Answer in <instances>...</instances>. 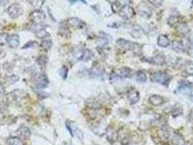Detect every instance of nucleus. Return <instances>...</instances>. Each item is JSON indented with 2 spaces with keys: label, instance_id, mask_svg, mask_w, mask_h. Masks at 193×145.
<instances>
[{
  "label": "nucleus",
  "instance_id": "obj_1",
  "mask_svg": "<svg viewBox=\"0 0 193 145\" xmlns=\"http://www.w3.org/2000/svg\"><path fill=\"white\" fill-rule=\"evenodd\" d=\"M150 80L153 83H160L161 85H167L171 81V78L166 72L157 71L150 75Z\"/></svg>",
  "mask_w": 193,
  "mask_h": 145
},
{
  "label": "nucleus",
  "instance_id": "obj_33",
  "mask_svg": "<svg viewBox=\"0 0 193 145\" xmlns=\"http://www.w3.org/2000/svg\"><path fill=\"white\" fill-rule=\"evenodd\" d=\"M52 45V41L51 40H44L41 41V46L42 48H44V50H49Z\"/></svg>",
  "mask_w": 193,
  "mask_h": 145
},
{
  "label": "nucleus",
  "instance_id": "obj_27",
  "mask_svg": "<svg viewBox=\"0 0 193 145\" xmlns=\"http://www.w3.org/2000/svg\"><path fill=\"white\" fill-rule=\"evenodd\" d=\"M172 142L174 145H184L185 144V140L179 135L174 136L172 139Z\"/></svg>",
  "mask_w": 193,
  "mask_h": 145
},
{
  "label": "nucleus",
  "instance_id": "obj_38",
  "mask_svg": "<svg viewBox=\"0 0 193 145\" xmlns=\"http://www.w3.org/2000/svg\"><path fill=\"white\" fill-rule=\"evenodd\" d=\"M121 23L120 22H115L113 23H112L111 26H110V27H111V28H119L120 26H121Z\"/></svg>",
  "mask_w": 193,
  "mask_h": 145
},
{
  "label": "nucleus",
  "instance_id": "obj_30",
  "mask_svg": "<svg viewBox=\"0 0 193 145\" xmlns=\"http://www.w3.org/2000/svg\"><path fill=\"white\" fill-rule=\"evenodd\" d=\"M111 8H112L113 12L114 13H119V11L121 10V3H120V2H114L112 4Z\"/></svg>",
  "mask_w": 193,
  "mask_h": 145
},
{
  "label": "nucleus",
  "instance_id": "obj_21",
  "mask_svg": "<svg viewBox=\"0 0 193 145\" xmlns=\"http://www.w3.org/2000/svg\"><path fill=\"white\" fill-rule=\"evenodd\" d=\"M91 57H92V52H91V51L88 50V49H85V50H83V52H82L80 60L84 62H86L90 60Z\"/></svg>",
  "mask_w": 193,
  "mask_h": 145
},
{
  "label": "nucleus",
  "instance_id": "obj_44",
  "mask_svg": "<svg viewBox=\"0 0 193 145\" xmlns=\"http://www.w3.org/2000/svg\"><path fill=\"white\" fill-rule=\"evenodd\" d=\"M192 3H193V1H192Z\"/></svg>",
  "mask_w": 193,
  "mask_h": 145
},
{
  "label": "nucleus",
  "instance_id": "obj_43",
  "mask_svg": "<svg viewBox=\"0 0 193 145\" xmlns=\"http://www.w3.org/2000/svg\"><path fill=\"white\" fill-rule=\"evenodd\" d=\"M192 145H193V143H192Z\"/></svg>",
  "mask_w": 193,
  "mask_h": 145
},
{
  "label": "nucleus",
  "instance_id": "obj_41",
  "mask_svg": "<svg viewBox=\"0 0 193 145\" xmlns=\"http://www.w3.org/2000/svg\"><path fill=\"white\" fill-rule=\"evenodd\" d=\"M190 101H191L192 102H193V95H192V94L190 95Z\"/></svg>",
  "mask_w": 193,
  "mask_h": 145
},
{
  "label": "nucleus",
  "instance_id": "obj_6",
  "mask_svg": "<svg viewBox=\"0 0 193 145\" xmlns=\"http://www.w3.org/2000/svg\"><path fill=\"white\" fill-rule=\"evenodd\" d=\"M18 137L20 139H28L30 136V131L26 126H21L17 131Z\"/></svg>",
  "mask_w": 193,
  "mask_h": 145
},
{
  "label": "nucleus",
  "instance_id": "obj_2",
  "mask_svg": "<svg viewBox=\"0 0 193 145\" xmlns=\"http://www.w3.org/2000/svg\"><path fill=\"white\" fill-rule=\"evenodd\" d=\"M116 43L121 47L127 50L133 51V52H138L140 50V46L137 43L131 42L124 39H119L116 41Z\"/></svg>",
  "mask_w": 193,
  "mask_h": 145
},
{
  "label": "nucleus",
  "instance_id": "obj_5",
  "mask_svg": "<svg viewBox=\"0 0 193 145\" xmlns=\"http://www.w3.org/2000/svg\"><path fill=\"white\" fill-rule=\"evenodd\" d=\"M8 13L10 17L13 18H17L23 13V10L19 4H13L8 8Z\"/></svg>",
  "mask_w": 193,
  "mask_h": 145
},
{
  "label": "nucleus",
  "instance_id": "obj_24",
  "mask_svg": "<svg viewBox=\"0 0 193 145\" xmlns=\"http://www.w3.org/2000/svg\"><path fill=\"white\" fill-rule=\"evenodd\" d=\"M7 142H8L9 145H24L23 140L16 137L8 138V140H7Z\"/></svg>",
  "mask_w": 193,
  "mask_h": 145
},
{
  "label": "nucleus",
  "instance_id": "obj_10",
  "mask_svg": "<svg viewBox=\"0 0 193 145\" xmlns=\"http://www.w3.org/2000/svg\"><path fill=\"white\" fill-rule=\"evenodd\" d=\"M176 30L179 34L185 36L190 31V29L187 24L185 23H179L176 25Z\"/></svg>",
  "mask_w": 193,
  "mask_h": 145
},
{
  "label": "nucleus",
  "instance_id": "obj_14",
  "mask_svg": "<svg viewBox=\"0 0 193 145\" xmlns=\"http://www.w3.org/2000/svg\"><path fill=\"white\" fill-rule=\"evenodd\" d=\"M143 32H144V31H143V29L141 28V26L138 25H134L132 29H131L130 34L133 38L140 39L141 38V36H142Z\"/></svg>",
  "mask_w": 193,
  "mask_h": 145
},
{
  "label": "nucleus",
  "instance_id": "obj_18",
  "mask_svg": "<svg viewBox=\"0 0 193 145\" xmlns=\"http://www.w3.org/2000/svg\"><path fill=\"white\" fill-rule=\"evenodd\" d=\"M157 44H158L159 46L161 47H167V46H169L170 44V41L168 37H167L166 35L161 34L158 36V39H157Z\"/></svg>",
  "mask_w": 193,
  "mask_h": 145
},
{
  "label": "nucleus",
  "instance_id": "obj_8",
  "mask_svg": "<svg viewBox=\"0 0 193 145\" xmlns=\"http://www.w3.org/2000/svg\"><path fill=\"white\" fill-rule=\"evenodd\" d=\"M138 10L139 13L140 14V15L145 18H150L152 14L150 8L147 5V4H145L144 3L140 4V5H139Z\"/></svg>",
  "mask_w": 193,
  "mask_h": 145
},
{
  "label": "nucleus",
  "instance_id": "obj_15",
  "mask_svg": "<svg viewBox=\"0 0 193 145\" xmlns=\"http://www.w3.org/2000/svg\"><path fill=\"white\" fill-rule=\"evenodd\" d=\"M190 84H187V82L186 81H182L179 85L178 87V92L182 94L185 95H188L190 94Z\"/></svg>",
  "mask_w": 193,
  "mask_h": 145
},
{
  "label": "nucleus",
  "instance_id": "obj_29",
  "mask_svg": "<svg viewBox=\"0 0 193 145\" xmlns=\"http://www.w3.org/2000/svg\"><path fill=\"white\" fill-rule=\"evenodd\" d=\"M36 62L42 68H44V67H45L47 63V58L45 56H41V57H40L37 59Z\"/></svg>",
  "mask_w": 193,
  "mask_h": 145
},
{
  "label": "nucleus",
  "instance_id": "obj_36",
  "mask_svg": "<svg viewBox=\"0 0 193 145\" xmlns=\"http://www.w3.org/2000/svg\"><path fill=\"white\" fill-rule=\"evenodd\" d=\"M187 54L190 57H193V44H191L187 49Z\"/></svg>",
  "mask_w": 193,
  "mask_h": 145
},
{
  "label": "nucleus",
  "instance_id": "obj_11",
  "mask_svg": "<svg viewBox=\"0 0 193 145\" xmlns=\"http://www.w3.org/2000/svg\"><path fill=\"white\" fill-rule=\"evenodd\" d=\"M8 43L9 44V46H10L11 48H17L18 46H19L20 44L19 36L17 34H13L11 35V36H9Z\"/></svg>",
  "mask_w": 193,
  "mask_h": 145
},
{
  "label": "nucleus",
  "instance_id": "obj_16",
  "mask_svg": "<svg viewBox=\"0 0 193 145\" xmlns=\"http://www.w3.org/2000/svg\"><path fill=\"white\" fill-rule=\"evenodd\" d=\"M171 47H172L174 51L178 53L184 52L185 50V45H184L182 41H174L172 42V44H171Z\"/></svg>",
  "mask_w": 193,
  "mask_h": 145
},
{
  "label": "nucleus",
  "instance_id": "obj_3",
  "mask_svg": "<svg viewBox=\"0 0 193 145\" xmlns=\"http://www.w3.org/2000/svg\"><path fill=\"white\" fill-rule=\"evenodd\" d=\"M119 14L123 19L129 20L135 17V11L134 10V8H131V7L129 5H125L122 7L121 10L119 11Z\"/></svg>",
  "mask_w": 193,
  "mask_h": 145
},
{
  "label": "nucleus",
  "instance_id": "obj_19",
  "mask_svg": "<svg viewBox=\"0 0 193 145\" xmlns=\"http://www.w3.org/2000/svg\"><path fill=\"white\" fill-rule=\"evenodd\" d=\"M68 24L71 25L73 27L78 28V29H81L84 27V23L82 20H81L77 18H71L68 20Z\"/></svg>",
  "mask_w": 193,
  "mask_h": 145
},
{
  "label": "nucleus",
  "instance_id": "obj_28",
  "mask_svg": "<svg viewBox=\"0 0 193 145\" xmlns=\"http://www.w3.org/2000/svg\"><path fill=\"white\" fill-rule=\"evenodd\" d=\"M36 34V36L38 37L39 39H43V38H46V37H47L49 36V33L46 31V30H44V29H41L38 31L37 32L35 33Z\"/></svg>",
  "mask_w": 193,
  "mask_h": 145
},
{
  "label": "nucleus",
  "instance_id": "obj_9",
  "mask_svg": "<svg viewBox=\"0 0 193 145\" xmlns=\"http://www.w3.org/2000/svg\"><path fill=\"white\" fill-rule=\"evenodd\" d=\"M48 80L44 74H41L36 79V87L39 89H44L47 86Z\"/></svg>",
  "mask_w": 193,
  "mask_h": 145
},
{
  "label": "nucleus",
  "instance_id": "obj_4",
  "mask_svg": "<svg viewBox=\"0 0 193 145\" xmlns=\"http://www.w3.org/2000/svg\"><path fill=\"white\" fill-rule=\"evenodd\" d=\"M30 18L33 22L36 23V24H39V23L43 22L46 19V15L44 12H42L41 10H35L33 13H30Z\"/></svg>",
  "mask_w": 193,
  "mask_h": 145
},
{
  "label": "nucleus",
  "instance_id": "obj_35",
  "mask_svg": "<svg viewBox=\"0 0 193 145\" xmlns=\"http://www.w3.org/2000/svg\"><path fill=\"white\" fill-rule=\"evenodd\" d=\"M149 2H150L152 5L156 7V8H158V7L162 5L163 1H155V0H153V1H149Z\"/></svg>",
  "mask_w": 193,
  "mask_h": 145
},
{
  "label": "nucleus",
  "instance_id": "obj_20",
  "mask_svg": "<svg viewBox=\"0 0 193 145\" xmlns=\"http://www.w3.org/2000/svg\"><path fill=\"white\" fill-rule=\"evenodd\" d=\"M182 112H183V109H182V106L180 104L177 103L175 106L173 107L172 112H171V114H172V116L174 118H176V117L181 115H182Z\"/></svg>",
  "mask_w": 193,
  "mask_h": 145
},
{
  "label": "nucleus",
  "instance_id": "obj_17",
  "mask_svg": "<svg viewBox=\"0 0 193 145\" xmlns=\"http://www.w3.org/2000/svg\"><path fill=\"white\" fill-rule=\"evenodd\" d=\"M129 99L131 102V105H135L140 100V93L136 90H131L129 94Z\"/></svg>",
  "mask_w": 193,
  "mask_h": 145
},
{
  "label": "nucleus",
  "instance_id": "obj_32",
  "mask_svg": "<svg viewBox=\"0 0 193 145\" xmlns=\"http://www.w3.org/2000/svg\"><path fill=\"white\" fill-rule=\"evenodd\" d=\"M9 36L8 34L3 33L0 34V45H4L8 42Z\"/></svg>",
  "mask_w": 193,
  "mask_h": 145
},
{
  "label": "nucleus",
  "instance_id": "obj_26",
  "mask_svg": "<svg viewBox=\"0 0 193 145\" xmlns=\"http://www.w3.org/2000/svg\"><path fill=\"white\" fill-rule=\"evenodd\" d=\"M152 63L155 65H163L165 62V57L161 55H157L152 58Z\"/></svg>",
  "mask_w": 193,
  "mask_h": 145
},
{
  "label": "nucleus",
  "instance_id": "obj_23",
  "mask_svg": "<svg viewBox=\"0 0 193 145\" xmlns=\"http://www.w3.org/2000/svg\"><path fill=\"white\" fill-rule=\"evenodd\" d=\"M136 81L140 83H145L147 81V76L143 71H139L136 73Z\"/></svg>",
  "mask_w": 193,
  "mask_h": 145
},
{
  "label": "nucleus",
  "instance_id": "obj_7",
  "mask_svg": "<svg viewBox=\"0 0 193 145\" xmlns=\"http://www.w3.org/2000/svg\"><path fill=\"white\" fill-rule=\"evenodd\" d=\"M115 74L120 78H129L131 76V69L128 67H123L118 69Z\"/></svg>",
  "mask_w": 193,
  "mask_h": 145
},
{
  "label": "nucleus",
  "instance_id": "obj_31",
  "mask_svg": "<svg viewBox=\"0 0 193 145\" xmlns=\"http://www.w3.org/2000/svg\"><path fill=\"white\" fill-rule=\"evenodd\" d=\"M185 72L188 76H193V63L190 62L186 65Z\"/></svg>",
  "mask_w": 193,
  "mask_h": 145
},
{
  "label": "nucleus",
  "instance_id": "obj_42",
  "mask_svg": "<svg viewBox=\"0 0 193 145\" xmlns=\"http://www.w3.org/2000/svg\"><path fill=\"white\" fill-rule=\"evenodd\" d=\"M0 55H1V50H0Z\"/></svg>",
  "mask_w": 193,
  "mask_h": 145
},
{
  "label": "nucleus",
  "instance_id": "obj_40",
  "mask_svg": "<svg viewBox=\"0 0 193 145\" xmlns=\"http://www.w3.org/2000/svg\"><path fill=\"white\" fill-rule=\"evenodd\" d=\"M3 116H4V115H3V113H2L1 111H0V120H2V118H3Z\"/></svg>",
  "mask_w": 193,
  "mask_h": 145
},
{
  "label": "nucleus",
  "instance_id": "obj_34",
  "mask_svg": "<svg viewBox=\"0 0 193 145\" xmlns=\"http://www.w3.org/2000/svg\"><path fill=\"white\" fill-rule=\"evenodd\" d=\"M59 73H60V75L62 76V78L63 79H65L67 78V76H68V69L65 66H63L62 68L60 70Z\"/></svg>",
  "mask_w": 193,
  "mask_h": 145
},
{
  "label": "nucleus",
  "instance_id": "obj_13",
  "mask_svg": "<svg viewBox=\"0 0 193 145\" xmlns=\"http://www.w3.org/2000/svg\"><path fill=\"white\" fill-rule=\"evenodd\" d=\"M106 134H107V139L110 143H114L119 138L118 136V132L116 131L113 129L111 128H108L106 130Z\"/></svg>",
  "mask_w": 193,
  "mask_h": 145
},
{
  "label": "nucleus",
  "instance_id": "obj_39",
  "mask_svg": "<svg viewBox=\"0 0 193 145\" xmlns=\"http://www.w3.org/2000/svg\"><path fill=\"white\" fill-rule=\"evenodd\" d=\"M4 92H5V89H4V86L2 85L1 83H0V94H4Z\"/></svg>",
  "mask_w": 193,
  "mask_h": 145
},
{
  "label": "nucleus",
  "instance_id": "obj_25",
  "mask_svg": "<svg viewBox=\"0 0 193 145\" xmlns=\"http://www.w3.org/2000/svg\"><path fill=\"white\" fill-rule=\"evenodd\" d=\"M179 22V16L176 15H171L168 19V24L170 25L171 27H174Z\"/></svg>",
  "mask_w": 193,
  "mask_h": 145
},
{
  "label": "nucleus",
  "instance_id": "obj_22",
  "mask_svg": "<svg viewBox=\"0 0 193 145\" xmlns=\"http://www.w3.org/2000/svg\"><path fill=\"white\" fill-rule=\"evenodd\" d=\"M103 73H104V70L100 67H94L90 71L91 76L95 77V78L101 76Z\"/></svg>",
  "mask_w": 193,
  "mask_h": 145
},
{
  "label": "nucleus",
  "instance_id": "obj_12",
  "mask_svg": "<svg viewBox=\"0 0 193 145\" xmlns=\"http://www.w3.org/2000/svg\"><path fill=\"white\" fill-rule=\"evenodd\" d=\"M149 102L150 104H152L154 106H160L164 102V99L163 97L160 95L154 94L150 96L149 98Z\"/></svg>",
  "mask_w": 193,
  "mask_h": 145
},
{
  "label": "nucleus",
  "instance_id": "obj_37",
  "mask_svg": "<svg viewBox=\"0 0 193 145\" xmlns=\"http://www.w3.org/2000/svg\"><path fill=\"white\" fill-rule=\"evenodd\" d=\"M36 44V41H29L28 42V43L25 44V45L23 46V48H28V47H30V46H35Z\"/></svg>",
  "mask_w": 193,
  "mask_h": 145
}]
</instances>
